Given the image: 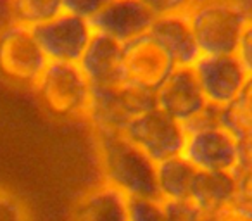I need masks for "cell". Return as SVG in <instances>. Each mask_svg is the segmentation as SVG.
Returning <instances> with one entry per match:
<instances>
[{"mask_svg":"<svg viewBox=\"0 0 252 221\" xmlns=\"http://www.w3.org/2000/svg\"><path fill=\"white\" fill-rule=\"evenodd\" d=\"M192 69L206 102L218 107H224L233 102L249 76L235 54L200 56Z\"/></svg>","mask_w":252,"mask_h":221,"instance_id":"obj_9","label":"cell"},{"mask_svg":"<svg viewBox=\"0 0 252 221\" xmlns=\"http://www.w3.org/2000/svg\"><path fill=\"white\" fill-rule=\"evenodd\" d=\"M182 156L197 171H228L240 161V145L221 126L187 135Z\"/></svg>","mask_w":252,"mask_h":221,"instance_id":"obj_10","label":"cell"},{"mask_svg":"<svg viewBox=\"0 0 252 221\" xmlns=\"http://www.w3.org/2000/svg\"><path fill=\"white\" fill-rule=\"evenodd\" d=\"M197 169L182 154L156 164L159 197L162 200H190Z\"/></svg>","mask_w":252,"mask_h":221,"instance_id":"obj_17","label":"cell"},{"mask_svg":"<svg viewBox=\"0 0 252 221\" xmlns=\"http://www.w3.org/2000/svg\"><path fill=\"white\" fill-rule=\"evenodd\" d=\"M149 35L168 52L176 67H192L200 57L187 12L158 16L149 30Z\"/></svg>","mask_w":252,"mask_h":221,"instance_id":"obj_14","label":"cell"},{"mask_svg":"<svg viewBox=\"0 0 252 221\" xmlns=\"http://www.w3.org/2000/svg\"><path fill=\"white\" fill-rule=\"evenodd\" d=\"M237 192L242 193V197L247 199L249 204H252V171L247 176H242L240 182H237Z\"/></svg>","mask_w":252,"mask_h":221,"instance_id":"obj_27","label":"cell"},{"mask_svg":"<svg viewBox=\"0 0 252 221\" xmlns=\"http://www.w3.org/2000/svg\"><path fill=\"white\" fill-rule=\"evenodd\" d=\"M49 64L33 28L7 23L0 28V78L19 88L33 90Z\"/></svg>","mask_w":252,"mask_h":221,"instance_id":"obj_5","label":"cell"},{"mask_svg":"<svg viewBox=\"0 0 252 221\" xmlns=\"http://www.w3.org/2000/svg\"><path fill=\"white\" fill-rule=\"evenodd\" d=\"M200 56L235 54L245 26L242 12L228 0L195 2L187 12Z\"/></svg>","mask_w":252,"mask_h":221,"instance_id":"obj_3","label":"cell"},{"mask_svg":"<svg viewBox=\"0 0 252 221\" xmlns=\"http://www.w3.org/2000/svg\"><path fill=\"white\" fill-rule=\"evenodd\" d=\"M164 221H204L202 209L192 200H164Z\"/></svg>","mask_w":252,"mask_h":221,"instance_id":"obj_21","label":"cell"},{"mask_svg":"<svg viewBox=\"0 0 252 221\" xmlns=\"http://www.w3.org/2000/svg\"><path fill=\"white\" fill-rule=\"evenodd\" d=\"M64 12L63 0H9L11 23L35 28Z\"/></svg>","mask_w":252,"mask_h":221,"instance_id":"obj_19","label":"cell"},{"mask_svg":"<svg viewBox=\"0 0 252 221\" xmlns=\"http://www.w3.org/2000/svg\"><path fill=\"white\" fill-rule=\"evenodd\" d=\"M78 67L90 87L102 88L123 85V43L94 32L83 56L78 61Z\"/></svg>","mask_w":252,"mask_h":221,"instance_id":"obj_13","label":"cell"},{"mask_svg":"<svg viewBox=\"0 0 252 221\" xmlns=\"http://www.w3.org/2000/svg\"><path fill=\"white\" fill-rule=\"evenodd\" d=\"M126 221H164V200L147 197L126 199Z\"/></svg>","mask_w":252,"mask_h":221,"instance_id":"obj_20","label":"cell"},{"mask_svg":"<svg viewBox=\"0 0 252 221\" xmlns=\"http://www.w3.org/2000/svg\"><path fill=\"white\" fill-rule=\"evenodd\" d=\"M237 193V180L228 171H197L190 200L202 211H218Z\"/></svg>","mask_w":252,"mask_h":221,"instance_id":"obj_16","label":"cell"},{"mask_svg":"<svg viewBox=\"0 0 252 221\" xmlns=\"http://www.w3.org/2000/svg\"><path fill=\"white\" fill-rule=\"evenodd\" d=\"M220 126L226 130L238 145L252 135V74H249L238 97L221 107Z\"/></svg>","mask_w":252,"mask_h":221,"instance_id":"obj_18","label":"cell"},{"mask_svg":"<svg viewBox=\"0 0 252 221\" xmlns=\"http://www.w3.org/2000/svg\"><path fill=\"white\" fill-rule=\"evenodd\" d=\"M156 16L140 0H109L90 19L92 30L126 43L145 35L151 30Z\"/></svg>","mask_w":252,"mask_h":221,"instance_id":"obj_11","label":"cell"},{"mask_svg":"<svg viewBox=\"0 0 252 221\" xmlns=\"http://www.w3.org/2000/svg\"><path fill=\"white\" fill-rule=\"evenodd\" d=\"M230 2L242 12L245 21H252V0H230Z\"/></svg>","mask_w":252,"mask_h":221,"instance_id":"obj_28","label":"cell"},{"mask_svg":"<svg viewBox=\"0 0 252 221\" xmlns=\"http://www.w3.org/2000/svg\"><path fill=\"white\" fill-rule=\"evenodd\" d=\"M107 2L109 0H63V7L64 12L80 16L90 21Z\"/></svg>","mask_w":252,"mask_h":221,"instance_id":"obj_24","label":"cell"},{"mask_svg":"<svg viewBox=\"0 0 252 221\" xmlns=\"http://www.w3.org/2000/svg\"><path fill=\"white\" fill-rule=\"evenodd\" d=\"M100 182L128 197L161 199L156 162L137 149L121 131L92 130Z\"/></svg>","mask_w":252,"mask_h":221,"instance_id":"obj_1","label":"cell"},{"mask_svg":"<svg viewBox=\"0 0 252 221\" xmlns=\"http://www.w3.org/2000/svg\"><path fill=\"white\" fill-rule=\"evenodd\" d=\"M235 57L244 66L247 74H252V21L245 23L242 30L237 49H235Z\"/></svg>","mask_w":252,"mask_h":221,"instance_id":"obj_25","label":"cell"},{"mask_svg":"<svg viewBox=\"0 0 252 221\" xmlns=\"http://www.w3.org/2000/svg\"><path fill=\"white\" fill-rule=\"evenodd\" d=\"M33 92L42 107L59 120H85L92 87L73 63H49Z\"/></svg>","mask_w":252,"mask_h":221,"instance_id":"obj_2","label":"cell"},{"mask_svg":"<svg viewBox=\"0 0 252 221\" xmlns=\"http://www.w3.org/2000/svg\"><path fill=\"white\" fill-rule=\"evenodd\" d=\"M192 67H175L166 81L156 90V107L178 123H185L206 105Z\"/></svg>","mask_w":252,"mask_h":221,"instance_id":"obj_12","label":"cell"},{"mask_svg":"<svg viewBox=\"0 0 252 221\" xmlns=\"http://www.w3.org/2000/svg\"><path fill=\"white\" fill-rule=\"evenodd\" d=\"M69 221H126V197L98 182L74 200Z\"/></svg>","mask_w":252,"mask_h":221,"instance_id":"obj_15","label":"cell"},{"mask_svg":"<svg viewBox=\"0 0 252 221\" xmlns=\"http://www.w3.org/2000/svg\"><path fill=\"white\" fill-rule=\"evenodd\" d=\"M121 133L156 164L182 154L187 138L182 123L159 107L135 116L126 123Z\"/></svg>","mask_w":252,"mask_h":221,"instance_id":"obj_6","label":"cell"},{"mask_svg":"<svg viewBox=\"0 0 252 221\" xmlns=\"http://www.w3.org/2000/svg\"><path fill=\"white\" fill-rule=\"evenodd\" d=\"M220 211L221 221H252V214L249 211H242V209H231L226 206H223Z\"/></svg>","mask_w":252,"mask_h":221,"instance_id":"obj_26","label":"cell"},{"mask_svg":"<svg viewBox=\"0 0 252 221\" xmlns=\"http://www.w3.org/2000/svg\"><path fill=\"white\" fill-rule=\"evenodd\" d=\"M175 67L168 52L149 33L123 43L125 83L156 94Z\"/></svg>","mask_w":252,"mask_h":221,"instance_id":"obj_7","label":"cell"},{"mask_svg":"<svg viewBox=\"0 0 252 221\" xmlns=\"http://www.w3.org/2000/svg\"><path fill=\"white\" fill-rule=\"evenodd\" d=\"M33 33L49 63L78 64L94 35V30L88 19L61 12L50 21L35 26Z\"/></svg>","mask_w":252,"mask_h":221,"instance_id":"obj_8","label":"cell"},{"mask_svg":"<svg viewBox=\"0 0 252 221\" xmlns=\"http://www.w3.org/2000/svg\"><path fill=\"white\" fill-rule=\"evenodd\" d=\"M156 107V94L123 83L118 87H92L85 123L92 130L123 131L135 116Z\"/></svg>","mask_w":252,"mask_h":221,"instance_id":"obj_4","label":"cell"},{"mask_svg":"<svg viewBox=\"0 0 252 221\" xmlns=\"http://www.w3.org/2000/svg\"><path fill=\"white\" fill-rule=\"evenodd\" d=\"M0 221H28L23 204L12 193L0 189Z\"/></svg>","mask_w":252,"mask_h":221,"instance_id":"obj_23","label":"cell"},{"mask_svg":"<svg viewBox=\"0 0 252 221\" xmlns=\"http://www.w3.org/2000/svg\"><path fill=\"white\" fill-rule=\"evenodd\" d=\"M140 2L156 18L168 14H185L193 5V0H140Z\"/></svg>","mask_w":252,"mask_h":221,"instance_id":"obj_22","label":"cell"}]
</instances>
